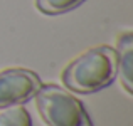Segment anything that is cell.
Segmentation results:
<instances>
[{"label": "cell", "instance_id": "1", "mask_svg": "<svg viewBox=\"0 0 133 126\" xmlns=\"http://www.w3.org/2000/svg\"><path fill=\"white\" fill-rule=\"evenodd\" d=\"M116 78V51L108 45L88 49L74 59L62 72L66 87L89 94L106 87Z\"/></svg>", "mask_w": 133, "mask_h": 126}, {"label": "cell", "instance_id": "2", "mask_svg": "<svg viewBox=\"0 0 133 126\" xmlns=\"http://www.w3.org/2000/svg\"><path fill=\"white\" fill-rule=\"evenodd\" d=\"M36 106L49 126H94L83 103L59 86H41L34 94Z\"/></svg>", "mask_w": 133, "mask_h": 126}, {"label": "cell", "instance_id": "3", "mask_svg": "<svg viewBox=\"0 0 133 126\" xmlns=\"http://www.w3.org/2000/svg\"><path fill=\"white\" fill-rule=\"evenodd\" d=\"M39 76L29 69L12 67L0 72V108L22 104L41 89Z\"/></svg>", "mask_w": 133, "mask_h": 126}, {"label": "cell", "instance_id": "4", "mask_svg": "<svg viewBox=\"0 0 133 126\" xmlns=\"http://www.w3.org/2000/svg\"><path fill=\"white\" fill-rule=\"evenodd\" d=\"M116 76L123 89L133 93V34L130 30L120 34L116 40Z\"/></svg>", "mask_w": 133, "mask_h": 126}, {"label": "cell", "instance_id": "5", "mask_svg": "<svg viewBox=\"0 0 133 126\" xmlns=\"http://www.w3.org/2000/svg\"><path fill=\"white\" fill-rule=\"evenodd\" d=\"M0 126H32L30 114L22 104L2 108L0 111Z\"/></svg>", "mask_w": 133, "mask_h": 126}, {"label": "cell", "instance_id": "6", "mask_svg": "<svg viewBox=\"0 0 133 126\" xmlns=\"http://www.w3.org/2000/svg\"><path fill=\"white\" fill-rule=\"evenodd\" d=\"M83 2L84 0H36V5L41 12L47 15H59V13L76 9Z\"/></svg>", "mask_w": 133, "mask_h": 126}]
</instances>
